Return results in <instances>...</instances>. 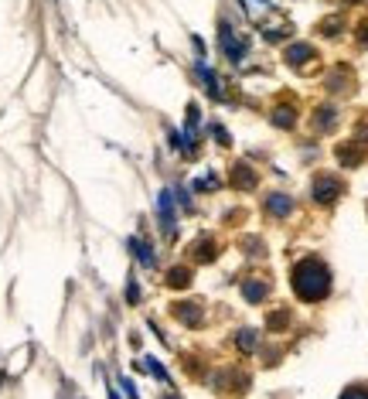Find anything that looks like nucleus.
<instances>
[{
	"label": "nucleus",
	"instance_id": "1",
	"mask_svg": "<svg viewBox=\"0 0 368 399\" xmlns=\"http://www.w3.org/2000/svg\"><path fill=\"white\" fill-rule=\"evenodd\" d=\"M293 290L303 300H324L331 290V273L321 260H303L293 270Z\"/></svg>",
	"mask_w": 368,
	"mask_h": 399
},
{
	"label": "nucleus",
	"instance_id": "2",
	"mask_svg": "<svg viewBox=\"0 0 368 399\" xmlns=\"http://www.w3.org/2000/svg\"><path fill=\"white\" fill-rule=\"evenodd\" d=\"M341 195V181L338 178H327V174H321L317 181H314V198L321 201V205H331V201Z\"/></svg>",
	"mask_w": 368,
	"mask_h": 399
},
{
	"label": "nucleus",
	"instance_id": "3",
	"mask_svg": "<svg viewBox=\"0 0 368 399\" xmlns=\"http://www.w3.org/2000/svg\"><path fill=\"white\" fill-rule=\"evenodd\" d=\"M218 38H222V45H225V55L232 58V62H242V55H246V45L232 34V27L229 24H222L218 27Z\"/></svg>",
	"mask_w": 368,
	"mask_h": 399
},
{
	"label": "nucleus",
	"instance_id": "4",
	"mask_svg": "<svg viewBox=\"0 0 368 399\" xmlns=\"http://www.w3.org/2000/svg\"><path fill=\"white\" fill-rule=\"evenodd\" d=\"M310 55H314L310 45H293V48L286 52V62H290V65H303V62H310Z\"/></svg>",
	"mask_w": 368,
	"mask_h": 399
},
{
	"label": "nucleus",
	"instance_id": "5",
	"mask_svg": "<svg viewBox=\"0 0 368 399\" xmlns=\"http://www.w3.org/2000/svg\"><path fill=\"white\" fill-rule=\"evenodd\" d=\"M338 157H341L348 168H355V164L362 161V147H358V144H345V147H338Z\"/></svg>",
	"mask_w": 368,
	"mask_h": 399
},
{
	"label": "nucleus",
	"instance_id": "6",
	"mask_svg": "<svg viewBox=\"0 0 368 399\" xmlns=\"http://www.w3.org/2000/svg\"><path fill=\"white\" fill-rule=\"evenodd\" d=\"M266 208H270L273 215H286V212L293 208V201L286 198V195H270V198H266Z\"/></svg>",
	"mask_w": 368,
	"mask_h": 399
},
{
	"label": "nucleus",
	"instance_id": "7",
	"mask_svg": "<svg viewBox=\"0 0 368 399\" xmlns=\"http://www.w3.org/2000/svg\"><path fill=\"white\" fill-rule=\"evenodd\" d=\"M334 119H338L334 106H321V113H317V130H331V126H334Z\"/></svg>",
	"mask_w": 368,
	"mask_h": 399
},
{
	"label": "nucleus",
	"instance_id": "8",
	"mask_svg": "<svg viewBox=\"0 0 368 399\" xmlns=\"http://www.w3.org/2000/svg\"><path fill=\"white\" fill-rule=\"evenodd\" d=\"M235 185H242V188H253V185H256V178H253V171H249L246 164L235 168Z\"/></svg>",
	"mask_w": 368,
	"mask_h": 399
},
{
	"label": "nucleus",
	"instance_id": "9",
	"mask_svg": "<svg viewBox=\"0 0 368 399\" xmlns=\"http://www.w3.org/2000/svg\"><path fill=\"white\" fill-rule=\"evenodd\" d=\"M273 123L276 126H293V109L290 106H279L273 113Z\"/></svg>",
	"mask_w": 368,
	"mask_h": 399
},
{
	"label": "nucleus",
	"instance_id": "10",
	"mask_svg": "<svg viewBox=\"0 0 368 399\" xmlns=\"http://www.w3.org/2000/svg\"><path fill=\"white\" fill-rule=\"evenodd\" d=\"M242 290H246V297L253 300V304H256V300H263V297H266V284H256V280H253V284H246Z\"/></svg>",
	"mask_w": 368,
	"mask_h": 399
},
{
	"label": "nucleus",
	"instance_id": "11",
	"mask_svg": "<svg viewBox=\"0 0 368 399\" xmlns=\"http://www.w3.org/2000/svg\"><path fill=\"white\" fill-rule=\"evenodd\" d=\"M130 246H133V249H137V253H140V260H143V263H154V256H150V249H147V246H143V242H140V239H133V242H130Z\"/></svg>",
	"mask_w": 368,
	"mask_h": 399
},
{
	"label": "nucleus",
	"instance_id": "12",
	"mask_svg": "<svg viewBox=\"0 0 368 399\" xmlns=\"http://www.w3.org/2000/svg\"><path fill=\"white\" fill-rule=\"evenodd\" d=\"M253 345H256V334L253 331H242L239 334V348H253Z\"/></svg>",
	"mask_w": 368,
	"mask_h": 399
},
{
	"label": "nucleus",
	"instance_id": "13",
	"mask_svg": "<svg viewBox=\"0 0 368 399\" xmlns=\"http://www.w3.org/2000/svg\"><path fill=\"white\" fill-rule=\"evenodd\" d=\"M171 284H174V287H181V284H187V270H174V277H171Z\"/></svg>",
	"mask_w": 368,
	"mask_h": 399
},
{
	"label": "nucleus",
	"instance_id": "14",
	"mask_svg": "<svg viewBox=\"0 0 368 399\" xmlns=\"http://www.w3.org/2000/svg\"><path fill=\"white\" fill-rule=\"evenodd\" d=\"M341 399H368V389H348Z\"/></svg>",
	"mask_w": 368,
	"mask_h": 399
},
{
	"label": "nucleus",
	"instance_id": "15",
	"mask_svg": "<svg viewBox=\"0 0 368 399\" xmlns=\"http://www.w3.org/2000/svg\"><path fill=\"white\" fill-rule=\"evenodd\" d=\"M362 45H368V24H365V31H362V38H358Z\"/></svg>",
	"mask_w": 368,
	"mask_h": 399
},
{
	"label": "nucleus",
	"instance_id": "16",
	"mask_svg": "<svg viewBox=\"0 0 368 399\" xmlns=\"http://www.w3.org/2000/svg\"><path fill=\"white\" fill-rule=\"evenodd\" d=\"M171 399H178V396H171Z\"/></svg>",
	"mask_w": 368,
	"mask_h": 399
}]
</instances>
